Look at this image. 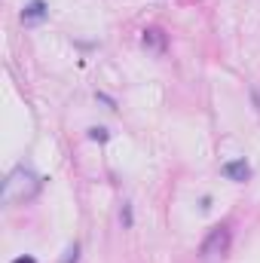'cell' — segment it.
Instances as JSON below:
<instances>
[{
	"label": "cell",
	"instance_id": "4",
	"mask_svg": "<svg viewBox=\"0 0 260 263\" xmlns=\"http://www.w3.org/2000/svg\"><path fill=\"white\" fill-rule=\"evenodd\" d=\"M46 12H49V9H46V3H43V0H31V3L22 9V22H43V18H46Z\"/></svg>",
	"mask_w": 260,
	"mask_h": 263
},
{
	"label": "cell",
	"instance_id": "7",
	"mask_svg": "<svg viewBox=\"0 0 260 263\" xmlns=\"http://www.w3.org/2000/svg\"><path fill=\"white\" fill-rule=\"evenodd\" d=\"M89 135H92L95 141H107V129H92Z\"/></svg>",
	"mask_w": 260,
	"mask_h": 263
},
{
	"label": "cell",
	"instance_id": "1",
	"mask_svg": "<svg viewBox=\"0 0 260 263\" xmlns=\"http://www.w3.org/2000/svg\"><path fill=\"white\" fill-rule=\"evenodd\" d=\"M40 193V175L31 172L28 165H15L3 184V202L6 205H18V202H28Z\"/></svg>",
	"mask_w": 260,
	"mask_h": 263
},
{
	"label": "cell",
	"instance_id": "3",
	"mask_svg": "<svg viewBox=\"0 0 260 263\" xmlns=\"http://www.w3.org/2000/svg\"><path fill=\"white\" fill-rule=\"evenodd\" d=\"M230 181H236V184H242V181H248V175H251V168H248V162L245 159H230V162H224V168H220Z\"/></svg>",
	"mask_w": 260,
	"mask_h": 263
},
{
	"label": "cell",
	"instance_id": "9",
	"mask_svg": "<svg viewBox=\"0 0 260 263\" xmlns=\"http://www.w3.org/2000/svg\"><path fill=\"white\" fill-rule=\"evenodd\" d=\"M12 263H37V260H34V257H15Z\"/></svg>",
	"mask_w": 260,
	"mask_h": 263
},
{
	"label": "cell",
	"instance_id": "2",
	"mask_svg": "<svg viewBox=\"0 0 260 263\" xmlns=\"http://www.w3.org/2000/svg\"><path fill=\"white\" fill-rule=\"evenodd\" d=\"M230 242H233L230 227H224V223L211 227V233L199 245V263H224L227 254H230Z\"/></svg>",
	"mask_w": 260,
	"mask_h": 263
},
{
	"label": "cell",
	"instance_id": "5",
	"mask_svg": "<svg viewBox=\"0 0 260 263\" xmlns=\"http://www.w3.org/2000/svg\"><path fill=\"white\" fill-rule=\"evenodd\" d=\"M144 46H147V49H153V52H162V49H165V34H162L159 28L144 31Z\"/></svg>",
	"mask_w": 260,
	"mask_h": 263
},
{
	"label": "cell",
	"instance_id": "6",
	"mask_svg": "<svg viewBox=\"0 0 260 263\" xmlns=\"http://www.w3.org/2000/svg\"><path fill=\"white\" fill-rule=\"evenodd\" d=\"M251 101H254V107L260 114V86H251Z\"/></svg>",
	"mask_w": 260,
	"mask_h": 263
},
{
	"label": "cell",
	"instance_id": "8",
	"mask_svg": "<svg viewBox=\"0 0 260 263\" xmlns=\"http://www.w3.org/2000/svg\"><path fill=\"white\" fill-rule=\"evenodd\" d=\"M65 263H77V245H73V248H67V257H65Z\"/></svg>",
	"mask_w": 260,
	"mask_h": 263
}]
</instances>
